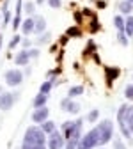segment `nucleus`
I'll use <instances>...</instances> for the list:
<instances>
[{"label": "nucleus", "mask_w": 133, "mask_h": 149, "mask_svg": "<svg viewBox=\"0 0 133 149\" xmlns=\"http://www.w3.org/2000/svg\"><path fill=\"white\" fill-rule=\"evenodd\" d=\"M61 108L66 110V112H69V114H78V112H80V105H78L77 101H73L71 98L62 100V101H61Z\"/></svg>", "instance_id": "0eeeda50"}, {"label": "nucleus", "mask_w": 133, "mask_h": 149, "mask_svg": "<svg viewBox=\"0 0 133 149\" xmlns=\"http://www.w3.org/2000/svg\"><path fill=\"white\" fill-rule=\"evenodd\" d=\"M124 34L128 37H133V16L126 18V27H124Z\"/></svg>", "instance_id": "a211bd4d"}, {"label": "nucleus", "mask_w": 133, "mask_h": 149, "mask_svg": "<svg viewBox=\"0 0 133 149\" xmlns=\"http://www.w3.org/2000/svg\"><path fill=\"white\" fill-rule=\"evenodd\" d=\"M48 114H50V110L48 107H41V108H34V114H32V121L34 123H45L48 119Z\"/></svg>", "instance_id": "6e6552de"}, {"label": "nucleus", "mask_w": 133, "mask_h": 149, "mask_svg": "<svg viewBox=\"0 0 133 149\" xmlns=\"http://www.w3.org/2000/svg\"><path fill=\"white\" fill-rule=\"evenodd\" d=\"M18 27H20V16H14V22H13V29L18 30Z\"/></svg>", "instance_id": "473e14b6"}, {"label": "nucleus", "mask_w": 133, "mask_h": 149, "mask_svg": "<svg viewBox=\"0 0 133 149\" xmlns=\"http://www.w3.org/2000/svg\"><path fill=\"white\" fill-rule=\"evenodd\" d=\"M82 92H84V87H82V85H77V87H71V89H69L68 96H69V98H75V96H80Z\"/></svg>", "instance_id": "6ab92c4d"}, {"label": "nucleus", "mask_w": 133, "mask_h": 149, "mask_svg": "<svg viewBox=\"0 0 133 149\" xmlns=\"http://www.w3.org/2000/svg\"><path fill=\"white\" fill-rule=\"evenodd\" d=\"M16 98H18L16 92L14 94H11V92H2V94H0V108L2 110H11L13 105L16 103Z\"/></svg>", "instance_id": "423d86ee"}, {"label": "nucleus", "mask_w": 133, "mask_h": 149, "mask_svg": "<svg viewBox=\"0 0 133 149\" xmlns=\"http://www.w3.org/2000/svg\"><path fill=\"white\" fill-rule=\"evenodd\" d=\"M48 6L53 7V9H59L62 6V0H48Z\"/></svg>", "instance_id": "cd10ccee"}, {"label": "nucleus", "mask_w": 133, "mask_h": 149, "mask_svg": "<svg viewBox=\"0 0 133 149\" xmlns=\"http://www.w3.org/2000/svg\"><path fill=\"white\" fill-rule=\"evenodd\" d=\"M22 45H23L25 48H30V46H32V41H30V39H23V41H22Z\"/></svg>", "instance_id": "72a5a7b5"}, {"label": "nucleus", "mask_w": 133, "mask_h": 149, "mask_svg": "<svg viewBox=\"0 0 133 149\" xmlns=\"http://www.w3.org/2000/svg\"><path fill=\"white\" fill-rule=\"evenodd\" d=\"M98 130H100V144H101V146L112 140V137H114V123H112L110 119L101 121V123L98 124Z\"/></svg>", "instance_id": "7ed1b4c3"}, {"label": "nucleus", "mask_w": 133, "mask_h": 149, "mask_svg": "<svg viewBox=\"0 0 133 149\" xmlns=\"http://www.w3.org/2000/svg\"><path fill=\"white\" fill-rule=\"evenodd\" d=\"M128 2H131V4H133V0H128Z\"/></svg>", "instance_id": "4c0bfd02"}, {"label": "nucleus", "mask_w": 133, "mask_h": 149, "mask_svg": "<svg viewBox=\"0 0 133 149\" xmlns=\"http://www.w3.org/2000/svg\"><path fill=\"white\" fill-rule=\"evenodd\" d=\"M105 74H107L108 87H112L114 78H117V77H119V69H117V68H105Z\"/></svg>", "instance_id": "ddd939ff"}, {"label": "nucleus", "mask_w": 133, "mask_h": 149, "mask_svg": "<svg viewBox=\"0 0 133 149\" xmlns=\"http://www.w3.org/2000/svg\"><path fill=\"white\" fill-rule=\"evenodd\" d=\"M29 61H30L29 50H22L20 53L16 55V59H14V62H16L18 66H27V64H29Z\"/></svg>", "instance_id": "9b49d317"}, {"label": "nucleus", "mask_w": 133, "mask_h": 149, "mask_svg": "<svg viewBox=\"0 0 133 149\" xmlns=\"http://www.w3.org/2000/svg\"><path fill=\"white\" fill-rule=\"evenodd\" d=\"M34 20H36V25H34V34L36 36H41L46 32V20L43 16H34Z\"/></svg>", "instance_id": "1a4fd4ad"}, {"label": "nucleus", "mask_w": 133, "mask_h": 149, "mask_svg": "<svg viewBox=\"0 0 133 149\" xmlns=\"http://www.w3.org/2000/svg\"><path fill=\"white\" fill-rule=\"evenodd\" d=\"M75 20L80 23V22H82V13H75Z\"/></svg>", "instance_id": "f704fd0d"}, {"label": "nucleus", "mask_w": 133, "mask_h": 149, "mask_svg": "<svg viewBox=\"0 0 133 149\" xmlns=\"http://www.w3.org/2000/svg\"><path fill=\"white\" fill-rule=\"evenodd\" d=\"M48 39H50V34H48V32H45V34H41V36H39V39H37V43H39V45H45Z\"/></svg>", "instance_id": "c756f323"}, {"label": "nucleus", "mask_w": 133, "mask_h": 149, "mask_svg": "<svg viewBox=\"0 0 133 149\" xmlns=\"http://www.w3.org/2000/svg\"><path fill=\"white\" fill-rule=\"evenodd\" d=\"M124 98L128 101H133V84L131 85H126V89H124Z\"/></svg>", "instance_id": "b1692460"}, {"label": "nucleus", "mask_w": 133, "mask_h": 149, "mask_svg": "<svg viewBox=\"0 0 133 149\" xmlns=\"http://www.w3.org/2000/svg\"><path fill=\"white\" fill-rule=\"evenodd\" d=\"M34 25H36V20H34V16L27 18V20L22 23V32H23V36H30V34L34 32Z\"/></svg>", "instance_id": "9d476101"}, {"label": "nucleus", "mask_w": 133, "mask_h": 149, "mask_svg": "<svg viewBox=\"0 0 133 149\" xmlns=\"http://www.w3.org/2000/svg\"><path fill=\"white\" fill-rule=\"evenodd\" d=\"M23 142L30 144V146H46V133L43 132L41 128H36V126L27 128Z\"/></svg>", "instance_id": "f257e3e1"}, {"label": "nucleus", "mask_w": 133, "mask_h": 149, "mask_svg": "<svg viewBox=\"0 0 133 149\" xmlns=\"http://www.w3.org/2000/svg\"><path fill=\"white\" fill-rule=\"evenodd\" d=\"M22 80H23V73L18 71V69H9L6 73V84L11 87H18L22 84Z\"/></svg>", "instance_id": "39448f33"}, {"label": "nucleus", "mask_w": 133, "mask_h": 149, "mask_svg": "<svg viewBox=\"0 0 133 149\" xmlns=\"http://www.w3.org/2000/svg\"><path fill=\"white\" fill-rule=\"evenodd\" d=\"M66 146V139L62 133L59 132H53L50 137H48V142H46V147L48 149H62Z\"/></svg>", "instance_id": "20e7f679"}, {"label": "nucleus", "mask_w": 133, "mask_h": 149, "mask_svg": "<svg viewBox=\"0 0 133 149\" xmlns=\"http://www.w3.org/2000/svg\"><path fill=\"white\" fill-rule=\"evenodd\" d=\"M29 55H30V59L39 57V50H37V48H32V50H29Z\"/></svg>", "instance_id": "7c9ffc66"}, {"label": "nucleus", "mask_w": 133, "mask_h": 149, "mask_svg": "<svg viewBox=\"0 0 133 149\" xmlns=\"http://www.w3.org/2000/svg\"><path fill=\"white\" fill-rule=\"evenodd\" d=\"M98 146H101V144H100V130L96 126L80 139V144L77 149H96Z\"/></svg>", "instance_id": "f03ea898"}, {"label": "nucleus", "mask_w": 133, "mask_h": 149, "mask_svg": "<svg viewBox=\"0 0 133 149\" xmlns=\"http://www.w3.org/2000/svg\"><path fill=\"white\" fill-rule=\"evenodd\" d=\"M126 126L133 135V105H128V110H126Z\"/></svg>", "instance_id": "dca6fc26"}, {"label": "nucleus", "mask_w": 133, "mask_h": 149, "mask_svg": "<svg viewBox=\"0 0 133 149\" xmlns=\"http://www.w3.org/2000/svg\"><path fill=\"white\" fill-rule=\"evenodd\" d=\"M114 149H128V147H126V146H124V142L117 137L116 140H114Z\"/></svg>", "instance_id": "bb28decb"}, {"label": "nucleus", "mask_w": 133, "mask_h": 149, "mask_svg": "<svg viewBox=\"0 0 133 149\" xmlns=\"http://www.w3.org/2000/svg\"><path fill=\"white\" fill-rule=\"evenodd\" d=\"M52 87H53V82H52V80H46V82H43V84H41V89H39V92H45V94H50Z\"/></svg>", "instance_id": "412c9836"}, {"label": "nucleus", "mask_w": 133, "mask_h": 149, "mask_svg": "<svg viewBox=\"0 0 133 149\" xmlns=\"http://www.w3.org/2000/svg\"><path fill=\"white\" fill-rule=\"evenodd\" d=\"M98 117H100V110H91L89 114H87V121H89V123L98 121Z\"/></svg>", "instance_id": "5701e85b"}, {"label": "nucleus", "mask_w": 133, "mask_h": 149, "mask_svg": "<svg viewBox=\"0 0 133 149\" xmlns=\"http://www.w3.org/2000/svg\"><path fill=\"white\" fill-rule=\"evenodd\" d=\"M78 144H80V140H78V139H68V140H66L64 149H77V147H78Z\"/></svg>", "instance_id": "4be33fe9"}, {"label": "nucleus", "mask_w": 133, "mask_h": 149, "mask_svg": "<svg viewBox=\"0 0 133 149\" xmlns=\"http://www.w3.org/2000/svg\"><path fill=\"white\" fill-rule=\"evenodd\" d=\"M46 103H48V94H45V92H39L36 98H34V101H32V105H34V108H41V107H46Z\"/></svg>", "instance_id": "f8f14e48"}, {"label": "nucleus", "mask_w": 133, "mask_h": 149, "mask_svg": "<svg viewBox=\"0 0 133 149\" xmlns=\"http://www.w3.org/2000/svg\"><path fill=\"white\" fill-rule=\"evenodd\" d=\"M131 78H133V74H131Z\"/></svg>", "instance_id": "58836bf2"}, {"label": "nucleus", "mask_w": 133, "mask_h": 149, "mask_svg": "<svg viewBox=\"0 0 133 149\" xmlns=\"http://www.w3.org/2000/svg\"><path fill=\"white\" fill-rule=\"evenodd\" d=\"M117 41H119L121 46H128V45H130V37H128L124 32H117Z\"/></svg>", "instance_id": "aec40b11"}, {"label": "nucleus", "mask_w": 133, "mask_h": 149, "mask_svg": "<svg viewBox=\"0 0 133 149\" xmlns=\"http://www.w3.org/2000/svg\"><path fill=\"white\" fill-rule=\"evenodd\" d=\"M0 48H2V36H0Z\"/></svg>", "instance_id": "e433bc0d"}, {"label": "nucleus", "mask_w": 133, "mask_h": 149, "mask_svg": "<svg viewBox=\"0 0 133 149\" xmlns=\"http://www.w3.org/2000/svg\"><path fill=\"white\" fill-rule=\"evenodd\" d=\"M114 25H116L117 32H124V27H126V18H123L121 14H116V16H114Z\"/></svg>", "instance_id": "2eb2a0df"}, {"label": "nucleus", "mask_w": 133, "mask_h": 149, "mask_svg": "<svg viewBox=\"0 0 133 149\" xmlns=\"http://www.w3.org/2000/svg\"><path fill=\"white\" fill-rule=\"evenodd\" d=\"M34 9H36L34 2H27V4H25V13H27V14H34Z\"/></svg>", "instance_id": "c85d7f7f"}, {"label": "nucleus", "mask_w": 133, "mask_h": 149, "mask_svg": "<svg viewBox=\"0 0 133 149\" xmlns=\"http://www.w3.org/2000/svg\"><path fill=\"white\" fill-rule=\"evenodd\" d=\"M41 130H43V132H45L46 135H52V133L55 132V123L46 119L45 123H41Z\"/></svg>", "instance_id": "f3484780"}, {"label": "nucleus", "mask_w": 133, "mask_h": 149, "mask_svg": "<svg viewBox=\"0 0 133 149\" xmlns=\"http://www.w3.org/2000/svg\"><path fill=\"white\" fill-rule=\"evenodd\" d=\"M117 7H119V13H121V14H131V13H133V4L128 2V0H123V2H119Z\"/></svg>", "instance_id": "4468645a"}, {"label": "nucleus", "mask_w": 133, "mask_h": 149, "mask_svg": "<svg viewBox=\"0 0 133 149\" xmlns=\"http://www.w3.org/2000/svg\"><path fill=\"white\" fill-rule=\"evenodd\" d=\"M68 36H69V37H80V36H82V30L77 29V27H71V29L68 30Z\"/></svg>", "instance_id": "393cba45"}, {"label": "nucleus", "mask_w": 133, "mask_h": 149, "mask_svg": "<svg viewBox=\"0 0 133 149\" xmlns=\"http://www.w3.org/2000/svg\"><path fill=\"white\" fill-rule=\"evenodd\" d=\"M9 20H11V13H9V11L6 9V13H4V27H6V25L9 23Z\"/></svg>", "instance_id": "2f4dec72"}, {"label": "nucleus", "mask_w": 133, "mask_h": 149, "mask_svg": "<svg viewBox=\"0 0 133 149\" xmlns=\"http://www.w3.org/2000/svg\"><path fill=\"white\" fill-rule=\"evenodd\" d=\"M36 2H37V4H45V0H36Z\"/></svg>", "instance_id": "c9c22d12"}, {"label": "nucleus", "mask_w": 133, "mask_h": 149, "mask_svg": "<svg viewBox=\"0 0 133 149\" xmlns=\"http://www.w3.org/2000/svg\"><path fill=\"white\" fill-rule=\"evenodd\" d=\"M20 43H22V37H20V36H18V34H16V36L13 37V39H11V43H9V50H13V48H16V46H18V45H20Z\"/></svg>", "instance_id": "a878e982"}]
</instances>
